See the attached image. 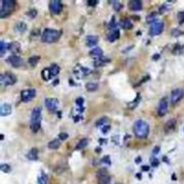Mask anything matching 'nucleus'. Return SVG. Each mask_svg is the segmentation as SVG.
Listing matches in <instances>:
<instances>
[{"mask_svg":"<svg viewBox=\"0 0 184 184\" xmlns=\"http://www.w3.org/2000/svg\"><path fill=\"white\" fill-rule=\"evenodd\" d=\"M97 179L99 184H110L111 182V177L106 169H100L97 172Z\"/></svg>","mask_w":184,"mask_h":184,"instance_id":"0eeeda50","label":"nucleus"},{"mask_svg":"<svg viewBox=\"0 0 184 184\" xmlns=\"http://www.w3.org/2000/svg\"><path fill=\"white\" fill-rule=\"evenodd\" d=\"M87 144H88V139L84 138V139H82V140L79 141L77 146H75V150H82V149H84V147H86Z\"/></svg>","mask_w":184,"mask_h":184,"instance_id":"a878e982","label":"nucleus"},{"mask_svg":"<svg viewBox=\"0 0 184 184\" xmlns=\"http://www.w3.org/2000/svg\"><path fill=\"white\" fill-rule=\"evenodd\" d=\"M0 82H1V84L6 85V86H8V85H13L16 82V78L13 74L6 72V73L1 74V77H0Z\"/></svg>","mask_w":184,"mask_h":184,"instance_id":"1a4fd4ad","label":"nucleus"},{"mask_svg":"<svg viewBox=\"0 0 184 184\" xmlns=\"http://www.w3.org/2000/svg\"><path fill=\"white\" fill-rule=\"evenodd\" d=\"M27 15L30 16L31 19H34V17L37 16V11H36V10H30L29 12H27Z\"/></svg>","mask_w":184,"mask_h":184,"instance_id":"79ce46f5","label":"nucleus"},{"mask_svg":"<svg viewBox=\"0 0 184 184\" xmlns=\"http://www.w3.org/2000/svg\"><path fill=\"white\" fill-rule=\"evenodd\" d=\"M151 164H152V166L153 167H157V166L159 165V160L157 159V158H151Z\"/></svg>","mask_w":184,"mask_h":184,"instance_id":"a19ab883","label":"nucleus"},{"mask_svg":"<svg viewBox=\"0 0 184 184\" xmlns=\"http://www.w3.org/2000/svg\"><path fill=\"white\" fill-rule=\"evenodd\" d=\"M155 19H156V13L153 12V13H151V14H149L146 16V22H147V23H152V22L155 21ZM154 23H155V22H154Z\"/></svg>","mask_w":184,"mask_h":184,"instance_id":"f704fd0d","label":"nucleus"},{"mask_svg":"<svg viewBox=\"0 0 184 184\" xmlns=\"http://www.w3.org/2000/svg\"><path fill=\"white\" fill-rule=\"evenodd\" d=\"M106 125H109V119L106 118V116H105V118L99 119L96 122V126L97 127H100V126L104 127V126H106Z\"/></svg>","mask_w":184,"mask_h":184,"instance_id":"bb28decb","label":"nucleus"},{"mask_svg":"<svg viewBox=\"0 0 184 184\" xmlns=\"http://www.w3.org/2000/svg\"><path fill=\"white\" fill-rule=\"evenodd\" d=\"M60 143H61L60 139H54V140H52L50 143H48L47 146L50 147L51 150H56V149H58V147L60 146Z\"/></svg>","mask_w":184,"mask_h":184,"instance_id":"b1692460","label":"nucleus"},{"mask_svg":"<svg viewBox=\"0 0 184 184\" xmlns=\"http://www.w3.org/2000/svg\"><path fill=\"white\" fill-rule=\"evenodd\" d=\"M11 112H12V107L9 104H2L0 106V114H1V116L10 115Z\"/></svg>","mask_w":184,"mask_h":184,"instance_id":"dca6fc26","label":"nucleus"},{"mask_svg":"<svg viewBox=\"0 0 184 184\" xmlns=\"http://www.w3.org/2000/svg\"><path fill=\"white\" fill-rule=\"evenodd\" d=\"M112 6H113L115 11H120L122 9V3L120 1H112Z\"/></svg>","mask_w":184,"mask_h":184,"instance_id":"c9c22d12","label":"nucleus"},{"mask_svg":"<svg viewBox=\"0 0 184 184\" xmlns=\"http://www.w3.org/2000/svg\"><path fill=\"white\" fill-rule=\"evenodd\" d=\"M7 50H8V44L4 43V41H1L0 42V56H3Z\"/></svg>","mask_w":184,"mask_h":184,"instance_id":"2f4dec72","label":"nucleus"},{"mask_svg":"<svg viewBox=\"0 0 184 184\" xmlns=\"http://www.w3.org/2000/svg\"><path fill=\"white\" fill-rule=\"evenodd\" d=\"M36 94H37V92H36L35 88L24 89V91L21 92V99H22V101H23V102H29V101H31L35 98Z\"/></svg>","mask_w":184,"mask_h":184,"instance_id":"423d86ee","label":"nucleus"},{"mask_svg":"<svg viewBox=\"0 0 184 184\" xmlns=\"http://www.w3.org/2000/svg\"><path fill=\"white\" fill-rule=\"evenodd\" d=\"M0 169H1L3 172H10L11 167L8 164H1V165H0Z\"/></svg>","mask_w":184,"mask_h":184,"instance_id":"e433bc0d","label":"nucleus"},{"mask_svg":"<svg viewBox=\"0 0 184 184\" xmlns=\"http://www.w3.org/2000/svg\"><path fill=\"white\" fill-rule=\"evenodd\" d=\"M128 8L131 11H140L142 9V2L138 1V0H131L128 2Z\"/></svg>","mask_w":184,"mask_h":184,"instance_id":"2eb2a0df","label":"nucleus"},{"mask_svg":"<svg viewBox=\"0 0 184 184\" xmlns=\"http://www.w3.org/2000/svg\"><path fill=\"white\" fill-rule=\"evenodd\" d=\"M61 9H62V4H61V1L59 0H52L50 1V10H51V13L53 14H59L61 12Z\"/></svg>","mask_w":184,"mask_h":184,"instance_id":"f8f14e48","label":"nucleus"},{"mask_svg":"<svg viewBox=\"0 0 184 184\" xmlns=\"http://www.w3.org/2000/svg\"><path fill=\"white\" fill-rule=\"evenodd\" d=\"M159 149H160L159 146H155L154 149H153V154H157L158 152H159Z\"/></svg>","mask_w":184,"mask_h":184,"instance_id":"09e8293b","label":"nucleus"},{"mask_svg":"<svg viewBox=\"0 0 184 184\" xmlns=\"http://www.w3.org/2000/svg\"><path fill=\"white\" fill-rule=\"evenodd\" d=\"M8 50H10L15 55V54H17L20 52V50H21V44L19 42H16V41L11 42V43L8 44Z\"/></svg>","mask_w":184,"mask_h":184,"instance_id":"f3484780","label":"nucleus"},{"mask_svg":"<svg viewBox=\"0 0 184 184\" xmlns=\"http://www.w3.org/2000/svg\"><path fill=\"white\" fill-rule=\"evenodd\" d=\"M38 182H39V184H47V176L44 172H42L39 176Z\"/></svg>","mask_w":184,"mask_h":184,"instance_id":"7c9ffc66","label":"nucleus"},{"mask_svg":"<svg viewBox=\"0 0 184 184\" xmlns=\"http://www.w3.org/2000/svg\"><path fill=\"white\" fill-rule=\"evenodd\" d=\"M97 43H98V37H96V36H87L86 37V45L87 46L93 47V46H95Z\"/></svg>","mask_w":184,"mask_h":184,"instance_id":"6ab92c4d","label":"nucleus"},{"mask_svg":"<svg viewBox=\"0 0 184 184\" xmlns=\"http://www.w3.org/2000/svg\"><path fill=\"white\" fill-rule=\"evenodd\" d=\"M178 20H179V23H184V11H181L178 13Z\"/></svg>","mask_w":184,"mask_h":184,"instance_id":"58836bf2","label":"nucleus"},{"mask_svg":"<svg viewBox=\"0 0 184 184\" xmlns=\"http://www.w3.org/2000/svg\"><path fill=\"white\" fill-rule=\"evenodd\" d=\"M58 106H59V101L56 98H46L45 99V107L48 111H56L58 109Z\"/></svg>","mask_w":184,"mask_h":184,"instance_id":"9b49d317","label":"nucleus"},{"mask_svg":"<svg viewBox=\"0 0 184 184\" xmlns=\"http://www.w3.org/2000/svg\"><path fill=\"white\" fill-rule=\"evenodd\" d=\"M109 61H110L109 58L102 56V57H100V58H96L95 61H94V65H95L96 67H100V66L106 65L107 62H109Z\"/></svg>","mask_w":184,"mask_h":184,"instance_id":"412c9836","label":"nucleus"},{"mask_svg":"<svg viewBox=\"0 0 184 184\" xmlns=\"http://www.w3.org/2000/svg\"><path fill=\"white\" fill-rule=\"evenodd\" d=\"M176 126H177V120L176 119H170L169 121L166 122L165 126H164V129H165L166 132L169 133V132H172L174 130Z\"/></svg>","mask_w":184,"mask_h":184,"instance_id":"4468645a","label":"nucleus"},{"mask_svg":"<svg viewBox=\"0 0 184 184\" xmlns=\"http://www.w3.org/2000/svg\"><path fill=\"white\" fill-rule=\"evenodd\" d=\"M68 138V133H66V132H60L59 135V139L62 141V140H66V139Z\"/></svg>","mask_w":184,"mask_h":184,"instance_id":"c03bdc74","label":"nucleus"},{"mask_svg":"<svg viewBox=\"0 0 184 184\" xmlns=\"http://www.w3.org/2000/svg\"><path fill=\"white\" fill-rule=\"evenodd\" d=\"M86 89L88 92H95L98 89V84L95 82H89L86 84Z\"/></svg>","mask_w":184,"mask_h":184,"instance_id":"c756f323","label":"nucleus"},{"mask_svg":"<svg viewBox=\"0 0 184 184\" xmlns=\"http://www.w3.org/2000/svg\"><path fill=\"white\" fill-rule=\"evenodd\" d=\"M50 70H51L52 77H56V75H57L58 73H59V71H60V68H59V66H58V65H56V64H53V65L51 66Z\"/></svg>","mask_w":184,"mask_h":184,"instance_id":"c85d7f7f","label":"nucleus"},{"mask_svg":"<svg viewBox=\"0 0 184 184\" xmlns=\"http://www.w3.org/2000/svg\"><path fill=\"white\" fill-rule=\"evenodd\" d=\"M119 38H120V30H119V29L111 30V31H110V34L107 36L108 41H110V42H114L115 40H118Z\"/></svg>","mask_w":184,"mask_h":184,"instance_id":"a211bd4d","label":"nucleus"},{"mask_svg":"<svg viewBox=\"0 0 184 184\" xmlns=\"http://www.w3.org/2000/svg\"><path fill=\"white\" fill-rule=\"evenodd\" d=\"M41 114L42 110L40 107H36L31 112V118H30V129L32 132H37L40 127H41Z\"/></svg>","mask_w":184,"mask_h":184,"instance_id":"f03ea898","label":"nucleus"},{"mask_svg":"<svg viewBox=\"0 0 184 184\" xmlns=\"http://www.w3.org/2000/svg\"><path fill=\"white\" fill-rule=\"evenodd\" d=\"M61 36V31L52 29V28H46L43 30V32L41 35V40L45 43H53L56 42Z\"/></svg>","mask_w":184,"mask_h":184,"instance_id":"7ed1b4c3","label":"nucleus"},{"mask_svg":"<svg viewBox=\"0 0 184 184\" xmlns=\"http://www.w3.org/2000/svg\"><path fill=\"white\" fill-rule=\"evenodd\" d=\"M7 62H9L12 67H15V68H19V67L23 66L24 60L23 58L19 55H11L7 58Z\"/></svg>","mask_w":184,"mask_h":184,"instance_id":"9d476101","label":"nucleus"},{"mask_svg":"<svg viewBox=\"0 0 184 184\" xmlns=\"http://www.w3.org/2000/svg\"><path fill=\"white\" fill-rule=\"evenodd\" d=\"M89 55H91L92 57H95V58H100L104 56V52H102V50L100 47H94L93 50H91V52H89Z\"/></svg>","mask_w":184,"mask_h":184,"instance_id":"aec40b11","label":"nucleus"},{"mask_svg":"<svg viewBox=\"0 0 184 184\" xmlns=\"http://www.w3.org/2000/svg\"><path fill=\"white\" fill-rule=\"evenodd\" d=\"M140 161H141V157H137V158H136V163H137V164H139Z\"/></svg>","mask_w":184,"mask_h":184,"instance_id":"603ef678","label":"nucleus"},{"mask_svg":"<svg viewBox=\"0 0 184 184\" xmlns=\"http://www.w3.org/2000/svg\"><path fill=\"white\" fill-rule=\"evenodd\" d=\"M155 55H156V56H153V59H154V60H155V59H158V58H159V55H158V54H155Z\"/></svg>","mask_w":184,"mask_h":184,"instance_id":"3c124183","label":"nucleus"},{"mask_svg":"<svg viewBox=\"0 0 184 184\" xmlns=\"http://www.w3.org/2000/svg\"><path fill=\"white\" fill-rule=\"evenodd\" d=\"M16 2L14 0H2L1 1V9H0V17H6L7 15L11 14L14 10Z\"/></svg>","mask_w":184,"mask_h":184,"instance_id":"20e7f679","label":"nucleus"},{"mask_svg":"<svg viewBox=\"0 0 184 184\" xmlns=\"http://www.w3.org/2000/svg\"><path fill=\"white\" fill-rule=\"evenodd\" d=\"M42 78L44 81H48L52 78V73H51V70L48 68H45L42 70Z\"/></svg>","mask_w":184,"mask_h":184,"instance_id":"cd10ccee","label":"nucleus"},{"mask_svg":"<svg viewBox=\"0 0 184 184\" xmlns=\"http://www.w3.org/2000/svg\"><path fill=\"white\" fill-rule=\"evenodd\" d=\"M110 130V125H106V126H104L101 128V131L104 132V133H108V131Z\"/></svg>","mask_w":184,"mask_h":184,"instance_id":"a18cd8bd","label":"nucleus"},{"mask_svg":"<svg viewBox=\"0 0 184 184\" xmlns=\"http://www.w3.org/2000/svg\"><path fill=\"white\" fill-rule=\"evenodd\" d=\"M26 28H27L26 24L22 23V22H19V23H16L14 25V30L16 31V32H19V34H23L24 31L26 30Z\"/></svg>","mask_w":184,"mask_h":184,"instance_id":"4be33fe9","label":"nucleus"},{"mask_svg":"<svg viewBox=\"0 0 184 184\" xmlns=\"http://www.w3.org/2000/svg\"><path fill=\"white\" fill-rule=\"evenodd\" d=\"M39 60H40V57L39 56H31V57H29L28 62H29L31 66H36V65L38 64Z\"/></svg>","mask_w":184,"mask_h":184,"instance_id":"473e14b6","label":"nucleus"},{"mask_svg":"<svg viewBox=\"0 0 184 184\" xmlns=\"http://www.w3.org/2000/svg\"><path fill=\"white\" fill-rule=\"evenodd\" d=\"M164 23L163 22H155L150 27V35L151 36H158L164 30Z\"/></svg>","mask_w":184,"mask_h":184,"instance_id":"6e6552de","label":"nucleus"},{"mask_svg":"<svg viewBox=\"0 0 184 184\" xmlns=\"http://www.w3.org/2000/svg\"><path fill=\"white\" fill-rule=\"evenodd\" d=\"M137 178H139V179H141V174H140V173H138V174H137Z\"/></svg>","mask_w":184,"mask_h":184,"instance_id":"5fc2aeb1","label":"nucleus"},{"mask_svg":"<svg viewBox=\"0 0 184 184\" xmlns=\"http://www.w3.org/2000/svg\"><path fill=\"white\" fill-rule=\"evenodd\" d=\"M167 111H168V101L166 98H163L158 104V110H157L158 115L164 116L166 113H167Z\"/></svg>","mask_w":184,"mask_h":184,"instance_id":"ddd939ff","label":"nucleus"},{"mask_svg":"<svg viewBox=\"0 0 184 184\" xmlns=\"http://www.w3.org/2000/svg\"><path fill=\"white\" fill-rule=\"evenodd\" d=\"M139 101H140V95H138L137 98L135 99L132 102H130V104H128V108H130V109H133V108H136L137 105L139 104Z\"/></svg>","mask_w":184,"mask_h":184,"instance_id":"72a5a7b5","label":"nucleus"},{"mask_svg":"<svg viewBox=\"0 0 184 184\" xmlns=\"http://www.w3.org/2000/svg\"><path fill=\"white\" fill-rule=\"evenodd\" d=\"M27 158L29 160H37L38 159V150L31 149L28 153H27Z\"/></svg>","mask_w":184,"mask_h":184,"instance_id":"5701e85b","label":"nucleus"},{"mask_svg":"<svg viewBox=\"0 0 184 184\" xmlns=\"http://www.w3.org/2000/svg\"><path fill=\"white\" fill-rule=\"evenodd\" d=\"M172 35L174 36V37H177V36L181 35V32H180V31H179L178 29H173V31H172Z\"/></svg>","mask_w":184,"mask_h":184,"instance_id":"de8ad7c7","label":"nucleus"},{"mask_svg":"<svg viewBox=\"0 0 184 184\" xmlns=\"http://www.w3.org/2000/svg\"><path fill=\"white\" fill-rule=\"evenodd\" d=\"M101 161H102L104 164H107V165H110V164H111V161H110V157H109V156H105V157L102 158V160H101Z\"/></svg>","mask_w":184,"mask_h":184,"instance_id":"37998d69","label":"nucleus"},{"mask_svg":"<svg viewBox=\"0 0 184 184\" xmlns=\"http://www.w3.org/2000/svg\"><path fill=\"white\" fill-rule=\"evenodd\" d=\"M87 3H88V6L94 7V6H96V4L98 3V1H97V0H87Z\"/></svg>","mask_w":184,"mask_h":184,"instance_id":"49530a36","label":"nucleus"},{"mask_svg":"<svg viewBox=\"0 0 184 184\" xmlns=\"http://www.w3.org/2000/svg\"><path fill=\"white\" fill-rule=\"evenodd\" d=\"M109 29H110V30L118 29V28H116V22H115V19H114V17H112V20H111V22H110V24H109Z\"/></svg>","mask_w":184,"mask_h":184,"instance_id":"4c0bfd02","label":"nucleus"},{"mask_svg":"<svg viewBox=\"0 0 184 184\" xmlns=\"http://www.w3.org/2000/svg\"><path fill=\"white\" fill-rule=\"evenodd\" d=\"M121 26H122L123 29L128 30V29H131L132 28V23H131L130 20L125 19V20H122V22H121Z\"/></svg>","mask_w":184,"mask_h":184,"instance_id":"393cba45","label":"nucleus"},{"mask_svg":"<svg viewBox=\"0 0 184 184\" xmlns=\"http://www.w3.org/2000/svg\"><path fill=\"white\" fill-rule=\"evenodd\" d=\"M99 141H100V143H101V144H102V143H105V142H106V140H105V139H104V140H102V139H100Z\"/></svg>","mask_w":184,"mask_h":184,"instance_id":"864d4df0","label":"nucleus"},{"mask_svg":"<svg viewBox=\"0 0 184 184\" xmlns=\"http://www.w3.org/2000/svg\"><path fill=\"white\" fill-rule=\"evenodd\" d=\"M184 97V89L183 88H176L171 92L170 95V101L171 105H177L179 101H181Z\"/></svg>","mask_w":184,"mask_h":184,"instance_id":"39448f33","label":"nucleus"},{"mask_svg":"<svg viewBox=\"0 0 184 184\" xmlns=\"http://www.w3.org/2000/svg\"><path fill=\"white\" fill-rule=\"evenodd\" d=\"M83 102H84V99L82 97H79L77 100H75V104L78 105V107H81V108H83Z\"/></svg>","mask_w":184,"mask_h":184,"instance_id":"ea45409f","label":"nucleus"},{"mask_svg":"<svg viewBox=\"0 0 184 184\" xmlns=\"http://www.w3.org/2000/svg\"><path fill=\"white\" fill-rule=\"evenodd\" d=\"M132 130H133L135 135H136V137L141 138V139L146 138L147 135H149V130H150L149 124L143 120H138L133 124Z\"/></svg>","mask_w":184,"mask_h":184,"instance_id":"f257e3e1","label":"nucleus"},{"mask_svg":"<svg viewBox=\"0 0 184 184\" xmlns=\"http://www.w3.org/2000/svg\"><path fill=\"white\" fill-rule=\"evenodd\" d=\"M149 169H150L149 166H142V170H144V171H147Z\"/></svg>","mask_w":184,"mask_h":184,"instance_id":"8fccbe9b","label":"nucleus"}]
</instances>
